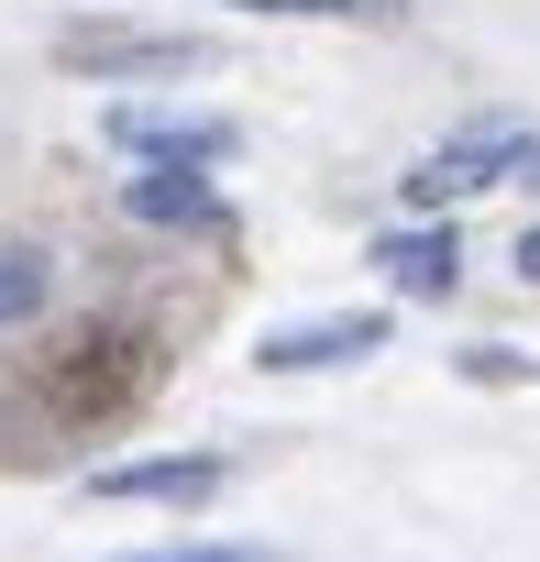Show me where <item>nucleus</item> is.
I'll list each match as a JSON object with an SVG mask.
<instances>
[{
  "mask_svg": "<svg viewBox=\"0 0 540 562\" xmlns=\"http://www.w3.org/2000/svg\"><path fill=\"white\" fill-rule=\"evenodd\" d=\"M232 12H277V23H397L408 0H232Z\"/></svg>",
  "mask_w": 540,
  "mask_h": 562,
  "instance_id": "nucleus-9",
  "label": "nucleus"
},
{
  "mask_svg": "<svg viewBox=\"0 0 540 562\" xmlns=\"http://www.w3.org/2000/svg\"><path fill=\"white\" fill-rule=\"evenodd\" d=\"M45 288H56V265H45L34 243H0V331H23V321L45 310Z\"/></svg>",
  "mask_w": 540,
  "mask_h": 562,
  "instance_id": "nucleus-8",
  "label": "nucleus"
},
{
  "mask_svg": "<svg viewBox=\"0 0 540 562\" xmlns=\"http://www.w3.org/2000/svg\"><path fill=\"white\" fill-rule=\"evenodd\" d=\"M452 364H463L474 386H518V375H540V364H529V353H507V342H474V353H452Z\"/></svg>",
  "mask_w": 540,
  "mask_h": 562,
  "instance_id": "nucleus-10",
  "label": "nucleus"
},
{
  "mask_svg": "<svg viewBox=\"0 0 540 562\" xmlns=\"http://www.w3.org/2000/svg\"><path fill=\"white\" fill-rule=\"evenodd\" d=\"M375 276L397 299H452V276H463V243L441 221H408V232H375Z\"/></svg>",
  "mask_w": 540,
  "mask_h": 562,
  "instance_id": "nucleus-6",
  "label": "nucleus"
},
{
  "mask_svg": "<svg viewBox=\"0 0 540 562\" xmlns=\"http://www.w3.org/2000/svg\"><path fill=\"white\" fill-rule=\"evenodd\" d=\"M518 155H529V133H463V144H441V155H419V166H408V199H419V210L474 199V188L518 177Z\"/></svg>",
  "mask_w": 540,
  "mask_h": 562,
  "instance_id": "nucleus-5",
  "label": "nucleus"
},
{
  "mask_svg": "<svg viewBox=\"0 0 540 562\" xmlns=\"http://www.w3.org/2000/svg\"><path fill=\"white\" fill-rule=\"evenodd\" d=\"M56 67H78L100 89H133V78H199L210 45L199 34H166V23H67L56 34Z\"/></svg>",
  "mask_w": 540,
  "mask_h": 562,
  "instance_id": "nucleus-1",
  "label": "nucleus"
},
{
  "mask_svg": "<svg viewBox=\"0 0 540 562\" xmlns=\"http://www.w3.org/2000/svg\"><path fill=\"white\" fill-rule=\"evenodd\" d=\"M221 485H232L221 452H155V463H100V474H89L100 507H210Z\"/></svg>",
  "mask_w": 540,
  "mask_h": 562,
  "instance_id": "nucleus-3",
  "label": "nucleus"
},
{
  "mask_svg": "<svg viewBox=\"0 0 540 562\" xmlns=\"http://www.w3.org/2000/svg\"><path fill=\"white\" fill-rule=\"evenodd\" d=\"M518 276H529V288H540V221L518 232Z\"/></svg>",
  "mask_w": 540,
  "mask_h": 562,
  "instance_id": "nucleus-12",
  "label": "nucleus"
},
{
  "mask_svg": "<svg viewBox=\"0 0 540 562\" xmlns=\"http://www.w3.org/2000/svg\"><path fill=\"white\" fill-rule=\"evenodd\" d=\"M364 353H386V310H331V321H288V331L254 342L265 375H331V364H364Z\"/></svg>",
  "mask_w": 540,
  "mask_h": 562,
  "instance_id": "nucleus-2",
  "label": "nucleus"
},
{
  "mask_svg": "<svg viewBox=\"0 0 540 562\" xmlns=\"http://www.w3.org/2000/svg\"><path fill=\"white\" fill-rule=\"evenodd\" d=\"M111 144L144 155V166H221L243 133H232V122H199V111H144V100H122V111H111Z\"/></svg>",
  "mask_w": 540,
  "mask_h": 562,
  "instance_id": "nucleus-4",
  "label": "nucleus"
},
{
  "mask_svg": "<svg viewBox=\"0 0 540 562\" xmlns=\"http://www.w3.org/2000/svg\"><path fill=\"white\" fill-rule=\"evenodd\" d=\"M144 562H277V551H232L221 540V551H144Z\"/></svg>",
  "mask_w": 540,
  "mask_h": 562,
  "instance_id": "nucleus-11",
  "label": "nucleus"
},
{
  "mask_svg": "<svg viewBox=\"0 0 540 562\" xmlns=\"http://www.w3.org/2000/svg\"><path fill=\"white\" fill-rule=\"evenodd\" d=\"M122 210H133V221H177V232H221V199L199 188V166H144V177L122 188Z\"/></svg>",
  "mask_w": 540,
  "mask_h": 562,
  "instance_id": "nucleus-7",
  "label": "nucleus"
}]
</instances>
